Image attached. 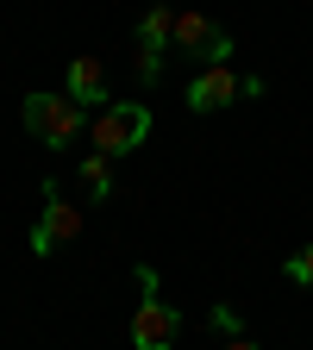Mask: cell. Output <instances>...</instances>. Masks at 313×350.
<instances>
[{
  "mask_svg": "<svg viewBox=\"0 0 313 350\" xmlns=\"http://www.w3.org/2000/svg\"><path fill=\"white\" fill-rule=\"evenodd\" d=\"M175 332H182V313L163 294H145L132 313V350H175Z\"/></svg>",
  "mask_w": 313,
  "mask_h": 350,
  "instance_id": "cell-5",
  "label": "cell"
},
{
  "mask_svg": "<svg viewBox=\"0 0 313 350\" xmlns=\"http://www.w3.org/2000/svg\"><path fill=\"white\" fill-rule=\"evenodd\" d=\"M238 94H245V75H232L226 63H213V69H201L188 81V107L195 113H219V107H232Z\"/></svg>",
  "mask_w": 313,
  "mask_h": 350,
  "instance_id": "cell-6",
  "label": "cell"
},
{
  "mask_svg": "<svg viewBox=\"0 0 313 350\" xmlns=\"http://www.w3.org/2000/svg\"><path fill=\"white\" fill-rule=\"evenodd\" d=\"M82 232V206H69L57 194V182H44V213H38V226H32V256H51L57 244H69Z\"/></svg>",
  "mask_w": 313,
  "mask_h": 350,
  "instance_id": "cell-4",
  "label": "cell"
},
{
  "mask_svg": "<svg viewBox=\"0 0 313 350\" xmlns=\"http://www.w3.org/2000/svg\"><path fill=\"white\" fill-rule=\"evenodd\" d=\"M19 113H25V131H32V138L38 144H57V150L88 125V107H75L69 94H25Z\"/></svg>",
  "mask_w": 313,
  "mask_h": 350,
  "instance_id": "cell-1",
  "label": "cell"
},
{
  "mask_svg": "<svg viewBox=\"0 0 313 350\" xmlns=\"http://www.w3.org/2000/svg\"><path fill=\"white\" fill-rule=\"evenodd\" d=\"M169 31H175V13H169V7H151V13L138 19V51H163Z\"/></svg>",
  "mask_w": 313,
  "mask_h": 350,
  "instance_id": "cell-9",
  "label": "cell"
},
{
  "mask_svg": "<svg viewBox=\"0 0 313 350\" xmlns=\"http://www.w3.org/2000/svg\"><path fill=\"white\" fill-rule=\"evenodd\" d=\"M82 188H88V200H113V157L88 150L82 157Z\"/></svg>",
  "mask_w": 313,
  "mask_h": 350,
  "instance_id": "cell-8",
  "label": "cell"
},
{
  "mask_svg": "<svg viewBox=\"0 0 313 350\" xmlns=\"http://www.w3.org/2000/svg\"><path fill=\"white\" fill-rule=\"evenodd\" d=\"M282 275H288L295 288H313V244H301V250H288V262H282Z\"/></svg>",
  "mask_w": 313,
  "mask_h": 350,
  "instance_id": "cell-10",
  "label": "cell"
},
{
  "mask_svg": "<svg viewBox=\"0 0 313 350\" xmlns=\"http://www.w3.org/2000/svg\"><path fill=\"white\" fill-rule=\"evenodd\" d=\"M63 94H69L75 107H113L101 57H75V63H69V88H63Z\"/></svg>",
  "mask_w": 313,
  "mask_h": 350,
  "instance_id": "cell-7",
  "label": "cell"
},
{
  "mask_svg": "<svg viewBox=\"0 0 313 350\" xmlns=\"http://www.w3.org/2000/svg\"><path fill=\"white\" fill-rule=\"evenodd\" d=\"M226 350H257V344L251 338H226Z\"/></svg>",
  "mask_w": 313,
  "mask_h": 350,
  "instance_id": "cell-13",
  "label": "cell"
},
{
  "mask_svg": "<svg viewBox=\"0 0 313 350\" xmlns=\"http://www.w3.org/2000/svg\"><path fill=\"white\" fill-rule=\"evenodd\" d=\"M151 138V107L145 100H113V107H101V119H95V150L101 157H125V150H138Z\"/></svg>",
  "mask_w": 313,
  "mask_h": 350,
  "instance_id": "cell-2",
  "label": "cell"
},
{
  "mask_svg": "<svg viewBox=\"0 0 313 350\" xmlns=\"http://www.w3.org/2000/svg\"><path fill=\"white\" fill-rule=\"evenodd\" d=\"M213 332H226V338H245V319H238V306H213Z\"/></svg>",
  "mask_w": 313,
  "mask_h": 350,
  "instance_id": "cell-11",
  "label": "cell"
},
{
  "mask_svg": "<svg viewBox=\"0 0 313 350\" xmlns=\"http://www.w3.org/2000/svg\"><path fill=\"white\" fill-rule=\"evenodd\" d=\"M157 75H163V51H138V81L151 88Z\"/></svg>",
  "mask_w": 313,
  "mask_h": 350,
  "instance_id": "cell-12",
  "label": "cell"
},
{
  "mask_svg": "<svg viewBox=\"0 0 313 350\" xmlns=\"http://www.w3.org/2000/svg\"><path fill=\"white\" fill-rule=\"evenodd\" d=\"M169 51H182V57H195L201 69H213V63L232 57V31L219 25V19H207V13H175Z\"/></svg>",
  "mask_w": 313,
  "mask_h": 350,
  "instance_id": "cell-3",
  "label": "cell"
}]
</instances>
